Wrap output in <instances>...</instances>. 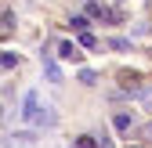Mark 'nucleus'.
Here are the masks:
<instances>
[{
  "label": "nucleus",
  "mask_w": 152,
  "mask_h": 148,
  "mask_svg": "<svg viewBox=\"0 0 152 148\" xmlns=\"http://www.w3.org/2000/svg\"><path fill=\"white\" fill-rule=\"evenodd\" d=\"M130 123H134V119H130V112H116V116H112V130H116V134H127Z\"/></svg>",
  "instance_id": "obj_2"
},
{
  "label": "nucleus",
  "mask_w": 152,
  "mask_h": 148,
  "mask_svg": "<svg viewBox=\"0 0 152 148\" xmlns=\"http://www.w3.org/2000/svg\"><path fill=\"white\" fill-rule=\"evenodd\" d=\"M26 119L36 123V126H54L58 123V112H54V108H40L36 98H26Z\"/></svg>",
  "instance_id": "obj_1"
},
{
  "label": "nucleus",
  "mask_w": 152,
  "mask_h": 148,
  "mask_svg": "<svg viewBox=\"0 0 152 148\" xmlns=\"http://www.w3.org/2000/svg\"><path fill=\"white\" fill-rule=\"evenodd\" d=\"M134 148H141V144H134Z\"/></svg>",
  "instance_id": "obj_8"
},
{
  "label": "nucleus",
  "mask_w": 152,
  "mask_h": 148,
  "mask_svg": "<svg viewBox=\"0 0 152 148\" xmlns=\"http://www.w3.org/2000/svg\"><path fill=\"white\" fill-rule=\"evenodd\" d=\"M22 144H33V134H15V137H7V148H22Z\"/></svg>",
  "instance_id": "obj_3"
},
{
  "label": "nucleus",
  "mask_w": 152,
  "mask_h": 148,
  "mask_svg": "<svg viewBox=\"0 0 152 148\" xmlns=\"http://www.w3.org/2000/svg\"><path fill=\"white\" fill-rule=\"evenodd\" d=\"M148 137H152V123H148Z\"/></svg>",
  "instance_id": "obj_7"
},
{
  "label": "nucleus",
  "mask_w": 152,
  "mask_h": 148,
  "mask_svg": "<svg viewBox=\"0 0 152 148\" xmlns=\"http://www.w3.org/2000/svg\"><path fill=\"white\" fill-rule=\"evenodd\" d=\"M80 47H98V40H94V33H80Z\"/></svg>",
  "instance_id": "obj_5"
},
{
  "label": "nucleus",
  "mask_w": 152,
  "mask_h": 148,
  "mask_svg": "<svg viewBox=\"0 0 152 148\" xmlns=\"http://www.w3.org/2000/svg\"><path fill=\"white\" fill-rule=\"evenodd\" d=\"M11 65H18V58L7 54V51H0V69H11Z\"/></svg>",
  "instance_id": "obj_4"
},
{
  "label": "nucleus",
  "mask_w": 152,
  "mask_h": 148,
  "mask_svg": "<svg viewBox=\"0 0 152 148\" xmlns=\"http://www.w3.org/2000/svg\"><path fill=\"white\" fill-rule=\"evenodd\" d=\"M76 148H94V137H80V141H76Z\"/></svg>",
  "instance_id": "obj_6"
}]
</instances>
